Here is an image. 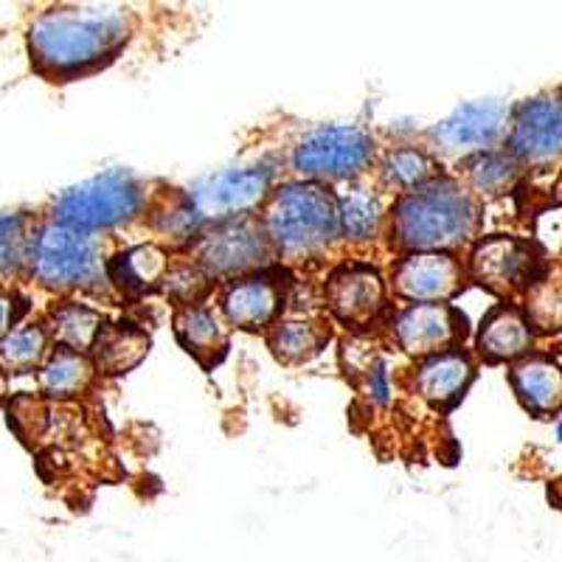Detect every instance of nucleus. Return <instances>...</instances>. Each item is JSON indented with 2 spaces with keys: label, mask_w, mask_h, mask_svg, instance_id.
<instances>
[{
  "label": "nucleus",
  "mask_w": 562,
  "mask_h": 562,
  "mask_svg": "<svg viewBox=\"0 0 562 562\" xmlns=\"http://www.w3.org/2000/svg\"><path fill=\"white\" fill-rule=\"evenodd\" d=\"M37 225L29 214H0V281L20 279L29 270V250Z\"/></svg>",
  "instance_id": "a878e982"
},
{
  "label": "nucleus",
  "mask_w": 562,
  "mask_h": 562,
  "mask_svg": "<svg viewBox=\"0 0 562 562\" xmlns=\"http://www.w3.org/2000/svg\"><path fill=\"white\" fill-rule=\"evenodd\" d=\"M175 335L200 366L211 369L225 358L228 351V329H225L220 313L209 307H180L175 315Z\"/></svg>",
  "instance_id": "6ab92c4d"
},
{
  "label": "nucleus",
  "mask_w": 562,
  "mask_h": 562,
  "mask_svg": "<svg viewBox=\"0 0 562 562\" xmlns=\"http://www.w3.org/2000/svg\"><path fill=\"white\" fill-rule=\"evenodd\" d=\"M7 394V380H3V374H0V396Z\"/></svg>",
  "instance_id": "72a5a7b5"
},
{
  "label": "nucleus",
  "mask_w": 562,
  "mask_h": 562,
  "mask_svg": "<svg viewBox=\"0 0 562 562\" xmlns=\"http://www.w3.org/2000/svg\"><path fill=\"white\" fill-rule=\"evenodd\" d=\"M464 284V268L448 250L408 254L394 270L396 295L414 304H448Z\"/></svg>",
  "instance_id": "ddd939ff"
},
{
  "label": "nucleus",
  "mask_w": 562,
  "mask_h": 562,
  "mask_svg": "<svg viewBox=\"0 0 562 562\" xmlns=\"http://www.w3.org/2000/svg\"><path fill=\"white\" fill-rule=\"evenodd\" d=\"M374 158V138L358 124H326L313 130L293 149V169L304 178L349 180L366 172Z\"/></svg>",
  "instance_id": "423d86ee"
},
{
  "label": "nucleus",
  "mask_w": 562,
  "mask_h": 562,
  "mask_svg": "<svg viewBox=\"0 0 562 562\" xmlns=\"http://www.w3.org/2000/svg\"><path fill=\"white\" fill-rule=\"evenodd\" d=\"M509 155L520 167H549L562 158V97H537L515 110Z\"/></svg>",
  "instance_id": "9d476101"
},
{
  "label": "nucleus",
  "mask_w": 562,
  "mask_h": 562,
  "mask_svg": "<svg viewBox=\"0 0 562 562\" xmlns=\"http://www.w3.org/2000/svg\"><path fill=\"white\" fill-rule=\"evenodd\" d=\"M200 225H203V220L198 217V211L192 209V203H189L186 198H180L178 203L160 211L155 228H158L160 234H169V237L175 239H189L198 234Z\"/></svg>",
  "instance_id": "7c9ffc66"
},
{
  "label": "nucleus",
  "mask_w": 562,
  "mask_h": 562,
  "mask_svg": "<svg viewBox=\"0 0 562 562\" xmlns=\"http://www.w3.org/2000/svg\"><path fill=\"white\" fill-rule=\"evenodd\" d=\"M531 326L526 313L512 304H498L490 310L481 324L479 349L490 363H506V360L524 358L531 349Z\"/></svg>",
  "instance_id": "a211bd4d"
},
{
  "label": "nucleus",
  "mask_w": 562,
  "mask_h": 562,
  "mask_svg": "<svg viewBox=\"0 0 562 562\" xmlns=\"http://www.w3.org/2000/svg\"><path fill=\"white\" fill-rule=\"evenodd\" d=\"M29 273L45 290H90L108 279V259L99 234L70 228V225L43 223L34 228L29 250Z\"/></svg>",
  "instance_id": "20e7f679"
},
{
  "label": "nucleus",
  "mask_w": 562,
  "mask_h": 562,
  "mask_svg": "<svg viewBox=\"0 0 562 562\" xmlns=\"http://www.w3.org/2000/svg\"><path fill=\"white\" fill-rule=\"evenodd\" d=\"M506 122H509V108L501 102H470L430 127L428 138L441 155L464 160L479 153H490L492 144L504 135Z\"/></svg>",
  "instance_id": "9b49d317"
},
{
  "label": "nucleus",
  "mask_w": 562,
  "mask_h": 562,
  "mask_svg": "<svg viewBox=\"0 0 562 562\" xmlns=\"http://www.w3.org/2000/svg\"><path fill=\"white\" fill-rule=\"evenodd\" d=\"M93 374H97L93 360L85 358L82 351H70L59 346L40 369V389L52 400H70V396H79L90 389Z\"/></svg>",
  "instance_id": "5701e85b"
},
{
  "label": "nucleus",
  "mask_w": 562,
  "mask_h": 562,
  "mask_svg": "<svg viewBox=\"0 0 562 562\" xmlns=\"http://www.w3.org/2000/svg\"><path fill=\"white\" fill-rule=\"evenodd\" d=\"M554 200L562 205V175L557 178V183H554Z\"/></svg>",
  "instance_id": "473e14b6"
},
{
  "label": "nucleus",
  "mask_w": 562,
  "mask_h": 562,
  "mask_svg": "<svg viewBox=\"0 0 562 562\" xmlns=\"http://www.w3.org/2000/svg\"><path fill=\"white\" fill-rule=\"evenodd\" d=\"M169 273V256L160 245H135L108 262V281L127 295H144L160 288Z\"/></svg>",
  "instance_id": "aec40b11"
},
{
  "label": "nucleus",
  "mask_w": 562,
  "mask_h": 562,
  "mask_svg": "<svg viewBox=\"0 0 562 562\" xmlns=\"http://www.w3.org/2000/svg\"><path fill=\"white\" fill-rule=\"evenodd\" d=\"M340 214V234L351 243H369L378 237L383 225V205L380 198L369 189H351V192L338 198Z\"/></svg>",
  "instance_id": "393cba45"
},
{
  "label": "nucleus",
  "mask_w": 562,
  "mask_h": 562,
  "mask_svg": "<svg viewBox=\"0 0 562 562\" xmlns=\"http://www.w3.org/2000/svg\"><path fill=\"white\" fill-rule=\"evenodd\" d=\"M467 178V192L473 194L475 200H495L504 198L506 192L515 189L520 178V164L512 158L509 153H479L473 158L461 160Z\"/></svg>",
  "instance_id": "4be33fe9"
},
{
  "label": "nucleus",
  "mask_w": 562,
  "mask_h": 562,
  "mask_svg": "<svg viewBox=\"0 0 562 562\" xmlns=\"http://www.w3.org/2000/svg\"><path fill=\"white\" fill-rule=\"evenodd\" d=\"M284 307V276L273 270L231 281L223 295V315L237 329H262L279 318Z\"/></svg>",
  "instance_id": "2eb2a0df"
},
{
  "label": "nucleus",
  "mask_w": 562,
  "mask_h": 562,
  "mask_svg": "<svg viewBox=\"0 0 562 562\" xmlns=\"http://www.w3.org/2000/svg\"><path fill=\"white\" fill-rule=\"evenodd\" d=\"M481 203L467 186L436 178L422 189L400 194L391 211V245L408 254L456 248L479 234Z\"/></svg>",
  "instance_id": "f03ea898"
},
{
  "label": "nucleus",
  "mask_w": 562,
  "mask_h": 562,
  "mask_svg": "<svg viewBox=\"0 0 562 562\" xmlns=\"http://www.w3.org/2000/svg\"><path fill=\"white\" fill-rule=\"evenodd\" d=\"M526 321L543 333H560L562 329V281L540 279L526 293Z\"/></svg>",
  "instance_id": "c756f323"
},
{
  "label": "nucleus",
  "mask_w": 562,
  "mask_h": 562,
  "mask_svg": "<svg viewBox=\"0 0 562 562\" xmlns=\"http://www.w3.org/2000/svg\"><path fill=\"white\" fill-rule=\"evenodd\" d=\"M262 228L276 254L301 259L326 250L340 237L338 198L315 180H295L270 192Z\"/></svg>",
  "instance_id": "7ed1b4c3"
},
{
  "label": "nucleus",
  "mask_w": 562,
  "mask_h": 562,
  "mask_svg": "<svg viewBox=\"0 0 562 562\" xmlns=\"http://www.w3.org/2000/svg\"><path fill=\"white\" fill-rule=\"evenodd\" d=\"M520 405L535 416H551L562 408V369L549 355H529L509 374Z\"/></svg>",
  "instance_id": "f3484780"
},
{
  "label": "nucleus",
  "mask_w": 562,
  "mask_h": 562,
  "mask_svg": "<svg viewBox=\"0 0 562 562\" xmlns=\"http://www.w3.org/2000/svg\"><path fill=\"white\" fill-rule=\"evenodd\" d=\"M270 183H273L270 164L223 169L189 186L186 200L192 203L203 223L223 225L248 217V211L262 205L270 198Z\"/></svg>",
  "instance_id": "0eeeda50"
},
{
  "label": "nucleus",
  "mask_w": 562,
  "mask_h": 562,
  "mask_svg": "<svg viewBox=\"0 0 562 562\" xmlns=\"http://www.w3.org/2000/svg\"><path fill=\"white\" fill-rule=\"evenodd\" d=\"M326 340L329 333L315 321H284L270 333V349L281 363H304L318 355Z\"/></svg>",
  "instance_id": "cd10ccee"
},
{
  "label": "nucleus",
  "mask_w": 562,
  "mask_h": 562,
  "mask_svg": "<svg viewBox=\"0 0 562 562\" xmlns=\"http://www.w3.org/2000/svg\"><path fill=\"white\" fill-rule=\"evenodd\" d=\"M475 378L470 355L461 349L439 351L419 363L414 374L416 394L434 408H453Z\"/></svg>",
  "instance_id": "dca6fc26"
},
{
  "label": "nucleus",
  "mask_w": 562,
  "mask_h": 562,
  "mask_svg": "<svg viewBox=\"0 0 562 562\" xmlns=\"http://www.w3.org/2000/svg\"><path fill=\"white\" fill-rule=\"evenodd\" d=\"M48 344L52 333L43 324H20L14 326L7 338L0 340V371H14V374H26V371L40 369L48 360Z\"/></svg>",
  "instance_id": "b1692460"
},
{
  "label": "nucleus",
  "mask_w": 562,
  "mask_h": 562,
  "mask_svg": "<svg viewBox=\"0 0 562 562\" xmlns=\"http://www.w3.org/2000/svg\"><path fill=\"white\" fill-rule=\"evenodd\" d=\"M93 366L104 374H124L147 358L149 335L135 324H108L93 340Z\"/></svg>",
  "instance_id": "412c9836"
},
{
  "label": "nucleus",
  "mask_w": 562,
  "mask_h": 562,
  "mask_svg": "<svg viewBox=\"0 0 562 562\" xmlns=\"http://www.w3.org/2000/svg\"><path fill=\"white\" fill-rule=\"evenodd\" d=\"M560 439H562V425H560Z\"/></svg>",
  "instance_id": "f704fd0d"
},
{
  "label": "nucleus",
  "mask_w": 562,
  "mask_h": 562,
  "mask_svg": "<svg viewBox=\"0 0 562 562\" xmlns=\"http://www.w3.org/2000/svg\"><path fill=\"white\" fill-rule=\"evenodd\" d=\"M470 276L495 295L529 293L543 279V259L531 243L518 237H486L470 254Z\"/></svg>",
  "instance_id": "1a4fd4ad"
},
{
  "label": "nucleus",
  "mask_w": 562,
  "mask_h": 562,
  "mask_svg": "<svg viewBox=\"0 0 562 562\" xmlns=\"http://www.w3.org/2000/svg\"><path fill=\"white\" fill-rule=\"evenodd\" d=\"M467 335V318L453 304H411L394 318V340L416 358L459 349Z\"/></svg>",
  "instance_id": "f8f14e48"
},
{
  "label": "nucleus",
  "mask_w": 562,
  "mask_h": 562,
  "mask_svg": "<svg viewBox=\"0 0 562 562\" xmlns=\"http://www.w3.org/2000/svg\"><path fill=\"white\" fill-rule=\"evenodd\" d=\"M144 205H147V183L127 169H108L57 194L54 220L70 228L99 234L133 223Z\"/></svg>",
  "instance_id": "39448f33"
},
{
  "label": "nucleus",
  "mask_w": 562,
  "mask_h": 562,
  "mask_svg": "<svg viewBox=\"0 0 562 562\" xmlns=\"http://www.w3.org/2000/svg\"><path fill=\"white\" fill-rule=\"evenodd\" d=\"M133 18L122 7H54L29 29V57L45 79H77L113 63L127 45Z\"/></svg>",
  "instance_id": "f257e3e1"
},
{
  "label": "nucleus",
  "mask_w": 562,
  "mask_h": 562,
  "mask_svg": "<svg viewBox=\"0 0 562 562\" xmlns=\"http://www.w3.org/2000/svg\"><path fill=\"white\" fill-rule=\"evenodd\" d=\"M273 256L276 250L262 223L250 217L214 225V231L200 237L198 243L200 270L214 279H234V276L243 279V276L268 270Z\"/></svg>",
  "instance_id": "6e6552de"
},
{
  "label": "nucleus",
  "mask_w": 562,
  "mask_h": 562,
  "mask_svg": "<svg viewBox=\"0 0 562 562\" xmlns=\"http://www.w3.org/2000/svg\"><path fill=\"white\" fill-rule=\"evenodd\" d=\"M383 180L400 194H408L436 180V160L419 147L391 149L383 160Z\"/></svg>",
  "instance_id": "c85d7f7f"
},
{
  "label": "nucleus",
  "mask_w": 562,
  "mask_h": 562,
  "mask_svg": "<svg viewBox=\"0 0 562 562\" xmlns=\"http://www.w3.org/2000/svg\"><path fill=\"white\" fill-rule=\"evenodd\" d=\"M20 304L14 299V293H0V340L12 333V324L18 321Z\"/></svg>",
  "instance_id": "2f4dec72"
},
{
  "label": "nucleus",
  "mask_w": 562,
  "mask_h": 562,
  "mask_svg": "<svg viewBox=\"0 0 562 562\" xmlns=\"http://www.w3.org/2000/svg\"><path fill=\"white\" fill-rule=\"evenodd\" d=\"M326 307L346 326H369L385 310V281L378 268L355 262L326 281Z\"/></svg>",
  "instance_id": "4468645a"
},
{
  "label": "nucleus",
  "mask_w": 562,
  "mask_h": 562,
  "mask_svg": "<svg viewBox=\"0 0 562 562\" xmlns=\"http://www.w3.org/2000/svg\"><path fill=\"white\" fill-rule=\"evenodd\" d=\"M102 326V313L85 307V304H77V301H68V304H59L52 313V329L48 333L57 338L63 349L85 351L93 346Z\"/></svg>",
  "instance_id": "bb28decb"
}]
</instances>
